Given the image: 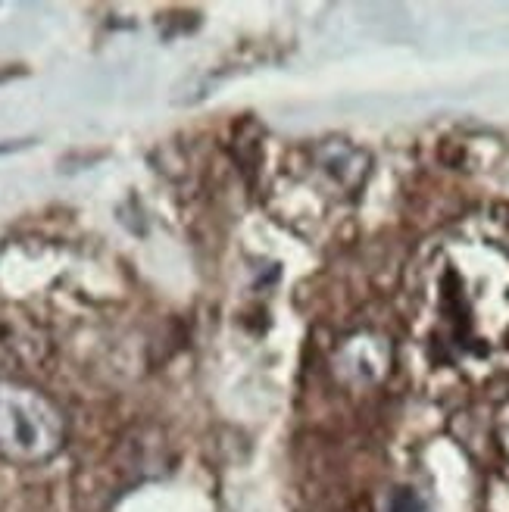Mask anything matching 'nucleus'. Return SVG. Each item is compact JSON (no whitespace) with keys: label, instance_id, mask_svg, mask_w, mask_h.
Segmentation results:
<instances>
[{"label":"nucleus","instance_id":"f257e3e1","mask_svg":"<svg viewBox=\"0 0 509 512\" xmlns=\"http://www.w3.org/2000/svg\"><path fill=\"white\" fill-rule=\"evenodd\" d=\"M63 422L35 391L0 384V453L10 459H44L60 447Z\"/></svg>","mask_w":509,"mask_h":512}]
</instances>
